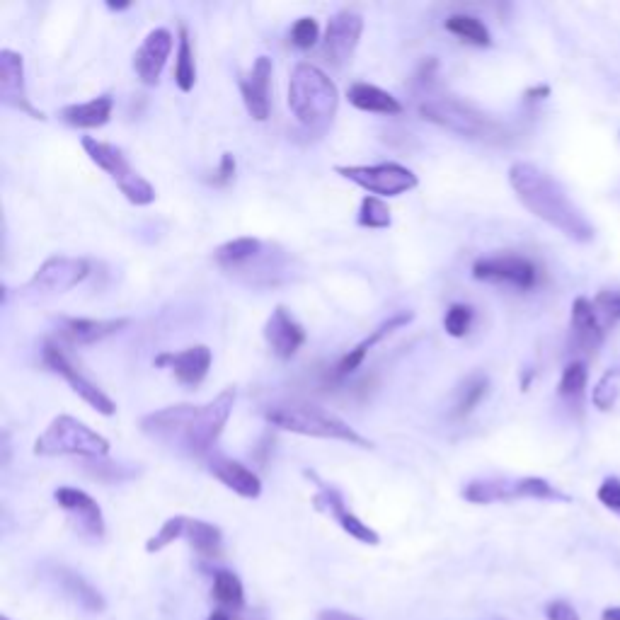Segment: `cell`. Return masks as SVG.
<instances>
[{"instance_id": "1", "label": "cell", "mask_w": 620, "mask_h": 620, "mask_svg": "<svg viewBox=\"0 0 620 620\" xmlns=\"http://www.w3.org/2000/svg\"><path fill=\"white\" fill-rule=\"evenodd\" d=\"M233 405L235 388H226L206 405H170L148 412L141 417L139 427L148 439L158 441L165 449L206 461L233 415Z\"/></svg>"}, {"instance_id": "2", "label": "cell", "mask_w": 620, "mask_h": 620, "mask_svg": "<svg viewBox=\"0 0 620 620\" xmlns=\"http://www.w3.org/2000/svg\"><path fill=\"white\" fill-rule=\"evenodd\" d=\"M509 185H512L516 199L541 218L550 228L560 231L574 243H589L594 240V226L584 211L572 202L565 187L553 175L533 163H514L509 168Z\"/></svg>"}, {"instance_id": "3", "label": "cell", "mask_w": 620, "mask_h": 620, "mask_svg": "<svg viewBox=\"0 0 620 620\" xmlns=\"http://www.w3.org/2000/svg\"><path fill=\"white\" fill-rule=\"evenodd\" d=\"M214 262L223 274L248 284L252 289H272L294 281V264L289 250L260 238H233L214 250Z\"/></svg>"}, {"instance_id": "4", "label": "cell", "mask_w": 620, "mask_h": 620, "mask_svg": "<svg viewBox=\"0 0 620 620\" xmlns=\"http://www.w3.org/2000/svg\"><path fill=\"white\" fill-rule=\"evenodd\" d=\"M417 112L424 122L441 126V129L463 136V139L482 143H499L507 139V129L502 122H497L495 117L461 100V97L427 90L419 100Z\"/></svg>"}, {"instance_id": "5", "label": "cell", "mask_w": 620, "mask_h": 620, "mask_svg": "<svg viewBox=\"0 0 620 620\" xmlns=\"http://www.w3.org/2000/svg\"><path fill=\"white\" fill-rule=\"evenodd\" d=\"M286 100L298 124L310 131H325L340 109V90L323 68L303 61L291 73Z\"/></svg>"}, {"instance_id": "6", "label": "cell", "mask_w": 620, "mask_h": 620, "mask_svg": "<svg viewBox=\"0 0 620 620\" xmlns=\"http://www.w3.org/2000/svg\"><path fill=\"white\" fill-rule=\"evenodd\" d=\"M264 419L281 432L310 436V439L342 441V444L359 446V449H373L371 441L361 436L354 427H349L342 417L313 403L269 405L264 410Z\"/></svg>"}, {"instance_id": "7", "label": "cell", "mask_w": 620, "mask_h": 620, "mask_svg": "<svg viewBox=\"0 0 620 620\" xmlns=\"http://www.w3.org/2000/svg\"><path fill=\"white\" fill-rule=\"evenodd\" d=\"M109 441L88 424L71 415H59L51 419V424L34 441V453L42 458L76 456L83 461L109 456Z\"/></svg>"}, {"instance_id": "8", "label": "cell", "mask_w": 620, "mask_h": 620, "mask_svg": "<svg viewBox=\"0 0 620 620\" xmlns=\"http://www.w3.org/2000/svg\"><path fill=\"white\" fill-rule=\"evenodd\" d=\"M80 143H83L85 155H88L102 172H107L109 180L119 187L126 202L134 206H148L155 202V197H158L155 187L129 163L122 148L112 146V143L107 141L93 139V136H83Z\"/></svg>"}, {"instance_id": "9", "label": "cell", "mask_w": 620, "mask_h": 620, "mask_svg": "<svg viewBox=\"0 0 620 620\" xmlns=\"http://www.w3.org/2000/svg\"><path fill=\"white\" fill-rule=\"evenodd\" d=\"M463 499L470 504L514 502V499H541V502H570L565 492L543 478H480L463 487Z\"/></svg>"}, {"instance_id": "10", "label": "cell", "mask_w": 620, "mask_h": 620, "mask_svg": "<svg viewBox=\"0 0 620 620\" xmlns=\"http://www.w3.org/2000/svg\"><path fill=\"white\" fill-rule=\"evenodd\" d=\"M88 277L90 262L85 260V257L54 255L17 291H20V298H25V301H49V298L68 294V291L76 289V286L83 284Z\"/></svg>"}, {"instance_id": "11", "label": "cell", "mask_w": 620, "mask_h": 620, "mask_svg": "<svg viewBox=\"0 0 620 620\" xmlns=\"http://www.w3.org/2000/svg\"><path fill=\"white\" fill-rule=\"evenodd\" d=\"M335 172L378 199L400 197V194H407L419 187V177L400 163L335 165Z\"/></svg>"}, {"instance_id": "12", "label": "cell", "mask_w": 620, "mask_h": 620, "mask_svg": "<svg viewBox=\"0 0 620 620\" xmlns=\"http://www.w3.org/2000/svg\"><path fill=\"white\" fill-rule=\"evenodd\" d=\"M470 274L478 281L514 286V289L519 291L536 289L538 281H541L538 264L524 255H512V252L480 257V260H475L473 267H470Z\"/></svg>"}, {"instance_id": "13", "label": "cell", "mask_w": 620, "mask_h": 620, "mask_svg": "<svg viewBox=\"0 0 620 620\" xmlns=\"http://www.w3.org/2000/svg\"><path fill=\"white\" fill-rule=\"evenodd\" d=\"M42 361L51 373L61 376L63 381L71 386L73 393H76L80 400H85V403L93 407V410L100 412V415L112 417L114 412H117V405H114V400L109 398V395L100 386H97V383L90 381V378L85 376V373L80 371L78 366L66 357V352H63V349L54 340H47L42 344Z\"/></svg>"}, {"instance_id": "14", "label": "cell", "mask_w": 620, "mask_h": 620, "mask_svg": "<svg viewBox=\"0 0 620 620\" xmlns=\"http://www.w3.org/2000/svg\"><path fill=\"white\" fill-rule=\"evenodd\" d=\"M313 509L315 512L325 514L327 519L335 521V524L340 526L347 536H352L354 541L364 545L381 543V536L349 509L347 499H344V495L337 490V487L327 485V482H318V492L313 495Z\"/></svg>"}, {"instance_id": "15", "label": "cell", "mask_w": 620, "mask_h": 620, "mask_svg": "<svg viewBox=\"0 0 620 620\" xmlns=\"http://www.w3.org/2000/svg\"><path fill=\"white\" fill-rule=\"evenodd\" d=\"M364 34V15L357 10H340L327 20L325 34H323V54L327 61L335 66H344L354 59L357 47Z\"/></svg>"}, {"instance_id": "16", "label": "cell", "mask_w": 620, "mask_h": 620, "mask_svg": "<svg viewBox=\"0 0 620 620\" xmlns=\"http://www.w3.org/2000/svg\"><path fill=\"white\" fill-rule=\"evenodd\" d=\"M0 102L15 112L27 114V117L44 122L47 114L32 105L30 93L25 83V59L13 49L0 51Z\"/></svg>"}, {"instance_id": "17", "label": "cell", "mask_w": 620, "mask_h": 620, "mask_svg": "<svg viewBox=\"0 0 620 620\" xmlns=\"http://www.w3.org/2000/svg\"><path fill=\"white\" fill-rule=\"evenodd\" d=\"M54 499L68 514V519L73 521V526L78 528L80 536L95 543L105 538V514L88 492L78 490V487H59V490H54Z\"/></svg>"}, {"instance_id": "18", "label": "cell", "mask_w": 620, "mask_h": 620, "mask_svg": "<svg viewBox=\"0 0 620 620\" xmlns=\"http://www.w3.org/2000/svg\"><path fill=\"white\" fill-rule=\"evenodd\" d=\"M272 59L269 56H257L252 68L238 80L243 105L255 122H267L272 112Z\"/></svg>"}, {"instance_id": "19", "label": "cell", "mask_w": 620, "mask_h": 620, "mask_svg": "<svg viewBox=\"0 0 620 620\" xmlns=\"http://www.w3.org/2000/svg\"><path fill=\"white\" fill-rule=\"evenodd\" d=\"M211 361L214 354L206 344H194V347L182 349V352H165L155 357V366L160 369H168L175 376L177 383L187 388L202 386L204 378L209 376Z\"/></svg>"}, {"instance_id": "20", "label": "cell", "mask_w": 620, "mask_h": 620, "mask_svg": "<svg viewBox=\"0 0 620 620\" xmlns=\"http://www.w3.org/2000/svg\"><path fill=\"white\" fill-rule=\"evenodd\" d=\"M262 335L267 347L272 349L274 357L281 361H289L291 357H296L298 349H301L308 340L303 325L298 323L286 306H277L272 310V315H269L267 323H264Z\"/></svg>"}, {"instance_id": "21", "label": "cell", "mask_w": 620, "mask_h": 620, "mask_svg": "<svg viewBox=\"0 0 620 620\" xmlns=\"http://www.w3.org/2000/svg\"><path fill=\"white\" fill-rule=\"evenodd\" d=\"M172 49H175V37L165 27H155L146 34V39L134 54V71L143 85H158Z\"/></svg>"}, {"instance_id": "22", "label": "cell", "mask_w": 620, "mask_h": 620, "mask_svg": "<svg viewBox=\"0 0 620 620\" xmlns=\"http://www.w3.org/2000/svg\"><path fill=\"white\" fill-rule=\"evenodd\" d=\"M131 325V318H109V320H95V318H63L56 320V332L66 344L73 347H93V344L107 340V337L117 335L124 327Z\"/></svg>"}, {"instance_id": "23", "label": "cell", "mask_w": 620, "mask_h": 620, "mask_svg": "<svg viewBox=\"0 0 620 620\" xmlns=\"http://www.w3.org/2000/svg\"><path fill=\"white\" fill-rule=\"evenodd\" d=\"M204 463H206V470H209V473L214 475L221 485H226L228 490L235 492L238 497L257 499L262 495L260 475L252 473L248 465L233 461V458H228V456H221V453H211Z\"/></svg>"}, {"instance_id": "24", "label": "cell", "mask_w": 620, "mask_h": 620, "mask_svg": "<svg viewBox=\"0 0 620 620\" xmlns=\"http://www.w3.org/2000/svg\"><path fill=\"white\" fill-rule=\"evenodd\" d=\"M412 320H415V313H412V310H398V313L390 315L388 320H383V323L378 325L376 330H371L369 335L357 344V347H352L347 354H344V357L340 359V364L335 366V376L344 378V376H349V373L357 371L376 344H381L386 337L393 335L395 330H400V327L410 325Z\"/></svg>"}, {"instance_id": "25", "label": "cell", "mask_w": 620, "mask_h": 620, "mask_svg": "<svg viewBox=\"0 0 620 620\" xmlns=\"http://www.w3.org/2000/svg\"><path fill=\"white\" fill-rule=\"evenodd\" d=\"M606 337V327L596 315L594 301L579 296L572 303V344L577 352L594 354Z\"/></svg>"}, {"instance_id": "26", "label": "cell", "mask_w": 620, "mask_h": 620, "mask_svg": "<svg viewBox=\"0 0 620 620\" xmlns=\"http://www.w3.org/2000/svg\"><path fill=\"white\" fill-rule=\"evenodd\" d=\"M51 582L59 587V591L66 599H71L73 604L88 613H102L105 611V596L100 594V589L93 587L83 574L76 570H68V567H54L51 570Z\"/></svg>"}, {"instance_id": "27", "label": "cell", "mask_w": 620, "mask_h": 620, "mask_svg": "<svg viewBox=\"0 0 620 620\" xmlns=\"http://www.w3.org/2000/svg\"><path fill=\"white\" fill-rule=\"evenodd\" d=\"M114 112V97L105 93L100 97H93L88 102H76V105H66L59 109V119L63 124L73 126V129H100V126L109 124Z\"/></svg>"}, {"instance_id": "28", "label": "cell", "mask_w": 620, "mask_h": 620, "mask_svg": "<svg viewBox=\"0 0 620 620\" xmlns=\"http://www.w3.org/2000/svg\"><path fill=\"white\" fill-rule=\"evenodd\" d=\"M349 105L361 109V112L369 114H383V117H398L403 114V102L395 95H390L388 90L378 88L371 83H352L347 90Z\"/></svg>"}, {"instance_id": "29", "label": "cell", "mask_w": 620, "mask_h": 620, "mask_svg": "<svg viewBox=\"0 0 620 620\" xmlns=\"http://www.w3.org/2000/svg\"><path fill=\"white\" fill-rule=\"evenodd\" d=\"M211 596L218 604V611L223 613H240L245 608V587L240 577L231 570H216L214 582H211Z\"/></svg>"}, {"instance_id": "30", "label": "cell", "mask_w": 620, "mask_h": 620, "mask_svg": "<svg viewBox=\"0 0 620 620\" xmlns=\"http://www.w3.org/2000/svg\"><path fill=\"white\" fill-rule=\"evenodd\" d=\"M185 541L189 548L194 550L202 558L214 560L223 553V533L216 524L202 519H189L187 516V528H185Z\"/></svg>"}, {"instance_id": "31", "label": "cell", "mask_w": 620, "mask_h": 620, "mask_svg": "<svg viewBox=\"0 0 620 620\" xmlns=\"http://www.w3.org/2000/svg\"><path fill=\"white\" fill-rule=\"evenodd\" d=\"M175 83L182 93H192L197 85V61H194L192 39L185 22H180V34H177V54H175Z\"/></svg>"}, {"instance_id": "32", "label": "cell", "mask_w": 620, "mask_h": 620, "mask_svg": "<svg viewBox=\"0 0 620 620\" xmlns=\"http://www.w3.org/2000/svg\"><path fill=\"white\" fill-rule=\"evenodd\" d=\"M446 32H451L453 37H458L465 44H473V47H490L492 34L487 30L485 22L480 17L468 15V13H456L449 15L444 22Z\"/></svg>"}, {"instance_id": "33", "label": "cell", "mask_w": 620, "mask_h": 620, "mask_svg": "<svg viewBox=\"0 0 620 620\" xmlns=\"http://www.w3.org/2000/svg\"><path fill=\"white\" fill-rule=\"evenodd\" d=\"M357 223L361 228H369V231H386L393 226V214H390L388 204L378 197H364L359 206Z\"/></svg>"}, {"instance_id": "34", "label": "cell", "mask_w": 620, "mask_h": 620, "mask_svg": "<svg viewBox=\"0 0 620 620\" xmlns=\"http://www.w3.org/2000/svg\"><path fill=\"white\" fill-rule=\"evenodd\" d=\"M185 528H187V516L182 514L170 516V519L158 528V533H153V536L146 541V553L155 555L175 541H180V538H185Z\"/></svg>"}, {"instance_id": "35", "label": "cell", "mask_w": 620, "mask_h": 620, "mask_svg": "<svg viewBox=\"0 0 620 620\" xmlns=\"http://www.w3.org/2000/svg\"><path fill=\"white\" fill-rule=\"evenodd\" d=\"M587 378H589L587 364H584V361H570L560 376L558 393L562 395V398H570V400L579 398V395L584 393V388H587Z\"/></svg>"}, {"instance_id": "36", "label": "cell", "mask_w": 620, "mask_h": 620, "mask_svg": "<svg viewBox=\"0 0 620 620\" xmlns=\"http://www.w3.org/2000/svg\"><path fill=\"white\" fill-rule=\"evenodd\" d=\"M487 386H490L487 376H480V373L478 376H470L461 388V398L456 403V417H468L487 395Z\"/></svg>"}, {"instance_id": "37", "label": "cell", "mask_w": 620, "mask_h": 620, "mask_svg": "<svg viewBox=\"0 0 620 620\" xmlns=\"http://www.w3.org/2000/svg\"><path fill=\"white\" fill-rule=\"evenodd\" d=\"M473 320H475L473 308L465 306V303H451L449 310H446V315H444L446 335L461 340V337H465L470 332V327H473Z\"/></svg>"}, {"instance_id": "38", "label": "cell", "mask_w": 620, "mask_h": 620, "mask_svg": "<svg viewBox=\"0 0 620 620\" xmlns=\"http://www.w3.org/2000/svg\"><path fill=\"white\" fill-rule=\"evenodd\" d=\"M620 376V369H611L606 371L604 376L599 378V383H596V388L591 390V403H594L596 407H599L601 412H608L613 410L618 403V386H616V378Z\"/></svg>"}, {"instance_id": "39", "label": "cell", "mask_w": 620, "mask_h": 620, "mask_svg": "<svg viewBox=\"0 0 620 620\" xmlns=\"http://www.w3.org/2000/svg\"><path fill=\"white\" fill-rule=\"evenodd\" d=\"M594 308L601 325L611 330L613 325L620 323V291H599L594 296Z\"/></svg>"}, {"instance_id": "40", "label": "cell", "mask_w": 620, "mask_h": 620, "mask_svg": "<svg viewBox=\"0 0 620 620\" xmlns=\"http://www.w3.org/2000/svg\"><path fill=\"white\" fill-rule=\"evenodd\" d=\"M85 470H88L93 478L102 480V482H124V480L134 478V473H131V470H126L124 465H119V463L107 461V458L85 461Z\"/></svg>"}, {"instance_id": "41", "label": "cell", "mask_w": 620, "mask_h": 620, "mask_svg": "<svg viewBox=\"0 0 620 620\" xmlns=\"http://www.w3.org/2000/svg\"><path fill=\"white\" fill-rule=\"evenodd\" d=\"M320 42V25L315 22V17H301L296 20V25L291 27V44L296 49L308 51Z\"/></svg>"}, {"instance_id": "42", "label": "cell", "mask_w": 620, "mask_h": 620, "mask_svg": "<svg viewBox=\"0 0 620 620\" xmlns=\"http://www.w3.org/2000/svg\"><path fill=\"white\" fill-rule=\"evenodd\" d=\"M599 502L604 504L608 512L620 516V480L618 478H606L599 485V492H596Z\"/></svg>"}, {"instance_id": "43", "label": "cell", "mask_w": 620, "mask_h": 620, "mask_svg": "<svg viewBox=\"0 0 620 620\" xmlns=\"http://www.w3.org/2000/svg\"><path fill=\"white\" fill-rule=\"evenodd\" d=\"M545 618L548 620H579V613L570 601L555 599L545 606Z\"/></svg>"}, {"instance_id": "44", "label": "cell", "mask_w": 620, "mask_h": 620, "mask_svg": "<svg viewBox=\"0 0 620 620\" xmlns=\"http://www.w3.org/2000/svg\"><path fill=\"white\" fill-rule=\"evenodd\" d=\"M235 168H238V163H235V155L233 153H223L221 155V163H218L216 177H214V185L221 187V185H228V182H233Z\"/></svg>"}, {"instance_id": "45", "label": "cell", "mask_w": 620, "mask_h": 620, "mask_svg": "<svg viewBox=\"0 0 620 620\" xmlns=\"http://www.w3.org/2000/svg\"><path fill=\"white\" fill-rule=\"evenodd\" d=\"M318 620H361V618L354 616V613L340 611V608H325V611H320Z\"/></svg>"}, {"instance_id": "46", "label": "cell", "mask_w": 620, "mask_h": 620, "mask_svg": "<svg viewBox=\"0 0 620 620\" xmlns=\"http://www.w3.org/2000/svg\"><path fill=\"white\" fill-rule=\"evenodd\" d=\"M550 95L548 85H536V88L526 90V100H545Z\"/></svg>"}, {"instance_id": "47", "label": "cell", "mask_w": 620, "mask_h": 620, "mask_svg": "<svg viewBox=\"0 0 620 620\" xmlns=\"http://www.w3.org/2000/svg\"><path fill=\"white\" fill-rule=\"evenodd\" d=\"M601 620H620V606H608L601 613Z\"/></svg>"}, {"instance_id": "48", "label": "cell", "mask_w": 620, "mask_h": 620, "mask_svg": "<svg viewBox=\"0 0 620 620\" xmlns=\"http://www.w3.org/2000/svg\"><path fill=\"white\" fill-rule=\"evenodd\" d=\"M134 3H107L109 10H114V13H119V10H129Z\"/></svg>"}, {"instance_id": "49", "label": "cell", "mask_w": 620, "mask_h": 620, "mask_svg": "<svg viewBox=\"0 0 620 620\" xmlns=\"http://www.w3.org/2000/svg\"><path fill=\"white\" fill-rule=\"evenodd\" d=\"M206 620H233V616H228V613H223V611H214Z\"/></svg>"}, {"instance_id": "50", "label": "cell", "mask_w": 620, "mask_h": 620, "mask_svg": "<svg viewBox=\"0 0 620 620\" xmlns=\"http://www.w3.org/2000/svg\"><path fill=\"white\" fill-rule=\"evenodd\" d=\"M0 620H10V618L8 616H0Z\"/></svg>"}]
</instances>
